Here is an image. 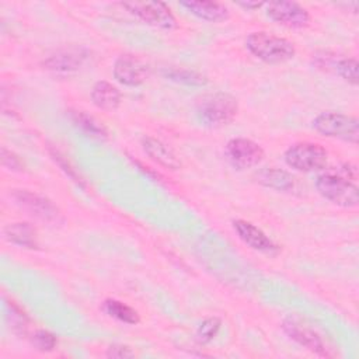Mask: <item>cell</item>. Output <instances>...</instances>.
Returning <instances> with one entry per match:
<instances>
[{"mask_svg":"<svg viewBox=\"0 0 359 359\" xmlns=\"http://www.w3.org/2000/svg\"><path fill=\"white\" fill-rule=\"evenodd\" d=\"M358 172L351 164H344L337 170H327L316 180V188L325 199L341 208H355L359 202V188L356 185Z\"/></svg>","mask_w":359,"mask_h":359,"instance_id":"cell-1","label":"cell"},{"mask_svg":"<svg viewBox=\"0 0 359 359\" xmlns=\"http://www.w3.org/2000/svg\"><path fill=\"white\" fill-rule=\"evenodd\" d=\"M247 49L259 60L269 65H279L293 59L296 49L290 41L268 32H251L245 38Z\"/></svg>","mask_w":359,"mask_h":359,"instance_id":"cell-2","label":"cell"},{"mask_svg":"<svg viewBox=\"0 0 359 359\" xmlns=\"http://www.w3.org/2000/svg\"><path fill=\"white\" fill-rule=\"evenodd\" d=\"M238 112L237 100L223 91L205 95L196 107L199 121L206 126H222L230 123Z\"/></svg>","mask_w":359,"mask_h":359,"instance_id":"cell-3","label":"cell"},{"mask_svg":"<svg viewBox=\"0 0 359 359\" xmlns=\"http://www.w3.org/2000/svg\"><path fill=\"white\" fill-rule=\"evenodd\" d=\"M313 128L327 137L339 139L352 144L359 140V121L355 116L334 111H324L313 119Z\"/></svg>","mask_w":359,"mask_h":359,"instance_id":"cell-4","label":"cell"},{"mask_svg":"<svg viewBox=\"0 0 359 359\" xmlns=\"http://www.w3.org/2000/svg\"><path fill=\"white\" fill-rule=\"evenodd\" d=\"M285 163L302 172H313L325 167L328 160L327 150L318 143L300 142L292 144L283 154Z\"/></svg>","mask_w":359,"mask_h":359,"instance_id":"cell-5","label":"cell"},{"mask_svg":"<svg viewBox=\"0 0 359 359\" xmlns=\"http://www.w3.org/2000/svg\"><path fill=\"white\" fill-rule=\"evenodd\" d=\"M121 6L143 21L156 28L172 29L177 27V20L171 10L161 1H125Z\"/></svg>","mask_w":359,"mask_h":359,"instance_id":"cell-6","label":"cell"},{"mask_svg":"<svg viewBox=\"0 0 359 359\" xmlns=\"http://www.w3.org/2000/svg\"><path fill=\"white\" fill-rule=\"evenodd\" d=\"M224 154L229 163L237 170H248L258 165L264 157V149L251 139L236 137L229 140L224 147Z\"/></svg>","mask_w":359,"mask_h":359,"instance_id":"cell-7","label":"cell"},{"mask_svg":"<svg viewBox=\"0 0 359 359\" xmlns=\"http://www.w3.org/2000/svg\"><path fill=\"white\" fill-rule=\"evenodd\" d=\"M266 15L289 28H303L310 22L309 11L294 1H271L266 4Z\"/></svg>","mask_w":359,"mask_h":359,"instance_id":"cell-8","label":"cell"},{"mask_svg":"<svg viewBox=\"0 0 359 359\" xmlns=\"http://www.w3.org/2000/svg\"><path fill=\"white\" fill-rule=\"evenodd\" d=\"M282 328L289 335V338H292L302 346L307 348L309 351H311L320 356H330L328 348L324 344L320 334L316 332L311 327L302 323L300 320H297L294 317H287L283 320Z\"/></svg>","mask_w":359,"mask_h":359,"instance_id":"cell-9","label":"cell"},{"mask_svg":"<svg viewBox=\"0 0 359 359\" xmlns=\"http://www.w3.org/2000/svg\"><path fill=\"white\" fill-rule=\"evenodd\" d=\"M149 76V67L133 55H121L114 65V77L118 83L136 87L146 81Z\"/></svg>","mask_w":359,"mask_h":359,"instance_id":"cell-10","label":"cell"},{"mask_svg":"<svg viewBox=\"0 0 359 359\" xmlns=\"http://www.w3.org/2000/svg\"><path fill=\"white\" fill-rule=\"evenodd\" d=\"M13 198L22 209H25L32 216L41 220L57 222L60 216L57 208L48 198H43L38 194H32L25 189H18L13 194Z\"/></svg>","mask_w":359,"mask_h":359,"instance_id":"cell-11","label":"cell"},{"mask_svg":"<svg viewBox=\"0 0 359 359\" xmlns=\"http://www.w3.org/2000/svg\"><path fill=\"white\" fill-rule=\"evenodd\" d=\"M233 227L241 241L251 247L255 251L265 252V254H276L279 251V247L257 226L247 220L237 219L233 222Z\"/></svg>","mask_w":359,"mask_h":359,"instance_id":"cell-12","label":"cell"},{"mask_svg":"<svg viewBox=\"0 0 359 359\" xmlns=\"http://www.w3.org/2000/svg\"><path fill=\"white\" fill-rule=\"evenodd\" d=\"M87 56H88V53L81 48L63 49V50L56 52L55 55L49 56L43 62V66L53 72H63V73L74 72L83 66Z\"/></svg>","mask_w":359,"mask_h":359,"instance_id":"cell-13","label":"cell"},{"mask_svg":"<svg viewBox=\"0 0 359 359\" xmlns=\"http://www.w3.org/2000/svg\"><path fill=\"white\" fill-rule=\"evenodd\" d=\"M142 147L153 161L163 165L164 168L178 170L181 167V161L178 160L175 153L161 140L151 136H144L142 139Z\"/></svg>","mask_w":359,"mask_h":359,"instance_id":"cell-14","label":"cell"},{"mask_svg":"<svg viewBox=\"0 0 359 359\" xmlns=\"http://www.w3.org/2000/svg\"><path fill=\"white\" fill-rule=\"evenodd\" d=\"M181 6L208 22H220L229 18L227 7L219 1H182Z\"/></svg>","mask_w":359,"mask_h":359,"instance_id":"cell-15","label":"cell"},{"mask_svg":"<svg viewBox=\"0 0 359 359\" xmlns=\"http://www.w3.org/2000/svg\"><path fill=\"white\" fill-rule=\"evenodd\" d=\"M93 104L104 111H114L121 105V91L112 83L100 80L93 86L91 90Z\"/></svg>","mask_w":359,"mask_h":359,"instance_id":"cell-16","label":"cell"},{"mask_svg":"<svg viewBox=\"0 0 359 359\" xmlns=\"http://www.w3.org/2000/svg\"><path fill=\"white\" fill-rule=\"evenodd\" d=\"M4 236L10 243H13L15 245H20L24 248H31V250L38 247L36 231L29 223L20 222V223L8 224L4 229Z\"/></svg>","mask_w":359,"mask_h":359,"instance_id":"cell-17","label":"cell"},{"mask_svg":"<svg viewBox=\"0 0 359 359\" xmlns=\"http://www.w3.org/2000/svg\"><path fill=\"white\" fill-rule=\"evenodd\" d=\"M257 181L268 188L276 191H290L294 187V178L285 170L280 168H264L257 174Z\"/></svg>","mask_w":359,"mask_h":359,"instance_id":"cell-18","label":"cell"},{"mask_svg":"<svg viewBox=\"0 0 359 359\" xmlns=\"http://www.w3.org/2000/svg\"><path fill=\"white\" fill-rule=\"evenodd\" d=\"M70 118H72V122L88 137L97 139V140H107L108 137L107 129L98 121H95L91 115L86 114L84 111H72Z\"/></svg>","mask_w":359,"mask_h":359,"instance_id":"cell-19","label":"cell"},{"mask_svg":"<svg viewBox=\"0 0 359 359\" xmlns=\"http://www.w3.org/2000/svg\"><path fill=\"white\" fill-rule=\"evenodd\" d=\"M102 309L108 316H111L122 323H126V324H137L140 320L136 310H133L128 304H125L119 300H115V299L105 300L102 304Z\"/></svg>","mask_w":359,"mask_h":359,"instance_id":"cell-20","label":"cell"},{"mask_svg":"<svg viewBox=\"0 0 359 359\" xmlns=\"http://www.w3.org/2000/svg\"><path fill=\"white\" fill-rule=\"evenodd\" d=\"M164 76L172 81H177V83H181V84H187V86H205L208 84V79L195 72V70H188V69H178V67H171V69H167L164 72Z\"/></svg>","mask_w":359,"mask_h":359,"instance_id":"cell-21","label":"cell"},{"mask_svg":"<svg viewBox=\"0 0 359 359\" xmlns=\"http://www.w3.org/2000/svg\"><path fill=\"white\" fill-rule=\"evenodd\" d=\"M335 73L352 86L358 84V60L355 57H341L332 63Z\"/></svg>","mask_w":359,"mask_h":359,"instance_id":"cell-22","label":"cell"},{"mask_svg":"<svg viewBox=\"0 0 359 359\" xmlns=\"http://www.w3.org/2000/svg\"><path fill=\"white\" fill-rule=\"evenodd\" d=\"M220 325H222L220 318H217V317H209V318H206L205 321H202V324L199 325V328H198V331H196L198 339H199L201 342H203V344L210 342V341L216 337V334L219 332Z\"/></svg>","mask_w":359,"mask_h":359,"instance_id":"cell-23","label":"cell"},{"mask_svg":"<svg viewBox=\"0 0 359 359\" xmlns=\"http://www.w3.org/2000/svg\"><path fill=\"white\" fill-rule=\"evenodd\" d=\"M32 342L35 344V346L39 349V351H52L57 341H56V337L53 334H50L49 331H45V330H39L34 334V338H32Z\"/></svg>","mask_w":359,"mask_h":359,"instance_id":"cell-24","label":"cell"},{"mask_svg":"<svg viewBox=\"0 0 359 359\" xmlns=\"http://www.w3.org/2000/svg\"><path fill=\"white\" fill-rule=\"evenodd\" d=\"M1 164L13 171H21L24 168V164L20 160V157L15 156L13 151L7 150L6 147L1 149Z\"/></svg>","mask_w":359,"mask_h":359,"instance_id":"cell-25","label":"cell"},{"mask_svg":"<svg viewBox=\"0 0 359 359\" xmlns=\"http://www.w3.org/2000/svg\"><path fill=\"white\" fill-rule=\"evenodd\" d=\"M52 156H53V158H55V161H57V164L62 167V170L73 180V181H76L77 184H80V185H83V181H81V178L76 174V171H74V168L69 164V161H66V158L57 151V150H52Z\"/></svg>","mask_w":359,"mask_h":359,"instance_id":"cell-26","label":"cell"},{"mask_svg":"<svg viewBox=\"0 0 359 359\" xmlns=\"http://www.w3.org/2000/svg\"><path fill=\"white\" fill-rule=\"evenodd\" d=\"M135 353L130 351V348L125 345H114L109 346L107 351V356L109 358H130Z\"/></svg>","mask_w":359,"mask_h":359,"instance_id":"cell-27","label":"cell"},{"mask_svg":"<svg viewBox=\"0 0 359 359\" xmlns=\"http://www.w3.org/2000/svg\"><path fill=\"white\" fill-rule=\"evenodd\" d=\"M237 4L245 10H257L264 6V3H258V1H240Z\"/></svg>","mask_w":359,"mask_h":359,"instance_id":"cell-28","label":"cell"}]
</instances>
